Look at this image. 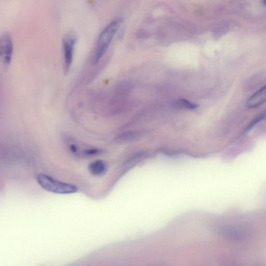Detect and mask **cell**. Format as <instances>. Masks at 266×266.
<instances>
[{"instance_id":"1","label":"cell","mask_w":266,"mask_h":266,"mask_svg":"<svg viewBox=\"0 0 266 266\" xmlns=\"http://www.w3.org/2000/svg\"><path fill=\"white\" fill-rule=\"evenodd\" d=\"M122 22L120 18L112 21L104 28L100 34L93 55V63L94 65L98 64L107 52L111 42L120 27Z\"/></svg>"},{"instance_id":"2","label":"cell","mask_w":266,"mask_h":266,"mask_svg":"<svg viewBox=\"0 0 266 266\" xmlns=\"http://www.w3.org/2000/svg\"><path fill=\"white\" fill-rule=\"evenodd\" d=\"M36 181L45 191L54 194L68 195L78 191L77 186L60 181L44 174L41 173L38 175Z\"/></svg>"},{"instance_id":"3","label":"cell","mask_w":266,"mask_h":266,"mask_svg":"<svg viewBox=\"0 0 266 266\" xmlns=\"http://www.w3.org/2000/svg\"><path fill=\"white\" fill-rule=\"evenodd\" d=\"M76 43L77 36L73 33H66L63 37V68L66 74L69 72L71 67Z\"/></svg>"},{"instance_id":"4","label":"cell","mask_w":266,"mask_h":266,"mask_svg":"<svg viewBox=\"0 0 266 266\" xmlns=\"http://www.w3.org/2000/svg\"><path fill=\"white\" fill-rule=\"evenodd\" d=\"M13 51L14 44L12 36L9 33H4L0 39V55L5 65L10 64Z\"/></svg>"},{"instance_id":"5","label":"cell","mask_w":266,"mask_h":266,"mask_svg":"<svg viewBox=\"0 0 266 266\" xmlns=\"http://www.w3.org/2000/svg\"><path fill=\"white\" fill-rule=\"evenodd\" d=\"M266 102V85L255 93L246 102V106L250 109L258 108Z\"/></svg>"},{"instance_id":"6","label":"cell","mask_w":266,"mask_h":266,"mask_svg":"<svg viewBox=\"0 0 266 266\" xmlns=\"http://www.w3.org/2000/svg\"><path fill=\"white\" fill-rule=\"evenodd\" d=\"M221 233L226 238L231 241H240L245 236L244 233L242 230L233 227H225Z\"/></svg>"},{"instance_id":"7","label":"cell","mask_w":266,"mask_h":266,"mask_svg":"<svg viewBox=\"0 0 266 266\" xmlns=\"http://www.w3.org/2000/svg\"><path fill=\"white\" fill-rule=\"evenodd\" d=\"M108 168L107 165L104 161L97 160L93 161L89 166L90 173L94 176H101L105 174Z\"/></svg>"},{"instance_id":"8","label":"cell","mask_w":266,"mask_h":266,"mask_svg":"<svg viewBox=\"0 0 266 266\" xmlns=\"http://www.w3.org/2000/svg\"><path fill=\"white\" fill-rule=\"evenodd\" d=\"M177 105L187 109H195L197 108L196 104L190 102L186 100H180L177 102Z\"/></svg>"},{"instance_id":"9","label":"cell","mask_w":266,"mask_h":266,"mask_svg":"<svg viewBox=\"0 0 266 266\" xmlns=\"http://www.w3.org/2000/svg\"><path fill=\"white\" fill-rule=\"evenodd\" d=\"M265 4H266V0H265Z\"/></svg>"}]
</instances>
